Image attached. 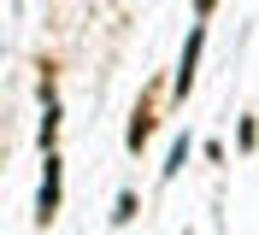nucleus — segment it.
Returning a JSON list of instances; mask_svg holds the SVG:
<instances>
[{
    "label": "nucleus",
    "instance_id": "nucleus-1",
    "mask_svg": "<svg viewBox=\"0 0 259 235\" xmlns=\"http://www.w3.org/2000/svg\"><path fill=\"white\" fill-rule=\"evenodd\" d=\"M59 212V159L48 153V176H41V200H35V223H53Z\"/></svg>",
    "mask_w": 259,
    "mask_h": 235
},
{
    "label": "nucleus",
    "instance_id": "nucleus-2",
    "mask_svg": "<svg viewBox=\"0 0 259 235\" xmlns=\"http://www.w3.org/2000/svg\"><path fill=\"white\" fill-rule=\"evenodd\" d=\"M194 59H200V30H189V47H183V71H177V94H189V82H194Z\"/></svg>",
    "mask_w": 259,
    "mask_h": 235
},
{
    "label": "nucleus",
    "instance_id": "nucleus-3",
    "mask_svg": "<svg viewBox=\"0 0 259 235\" xmlns=\"http://www.w3.org/2000/svg\"><path fill=\"white\" fill-rule=\"evenodd\" d=\"M147 135H153V112H147V106H136V124H130V147H142Z\"/></svg>",
    "mask_w": 259,
    "mask_h": 235
},
{
    "label": "nucleus",
    "instance_id": "nucleus-4",
    "mask_svg": "<svg viewBox=\"0 0 259 235\" xmlns=\"http://www.w3.org/2000/svg\"><path fill=\"white\" fill-rule=\"evenodd\" d=\"M212 6H218V0H194V12H200V18H206V12H212Z\"/></svg>",
    "mask_w": 259,
    "mask_h": 235
}]
</instances>
